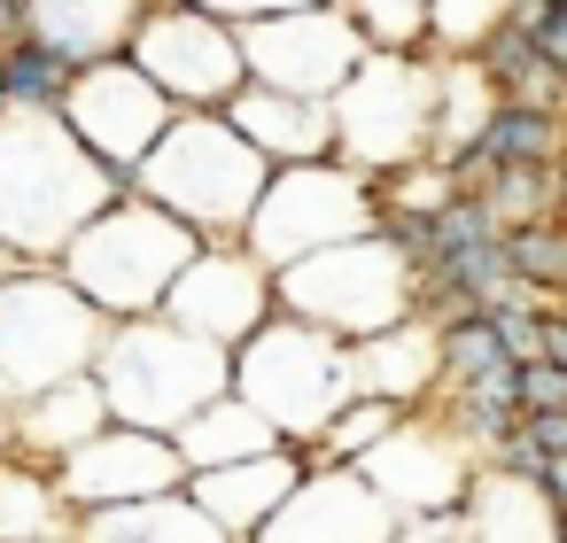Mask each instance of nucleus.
Wrapping results in <instances>:
<instances>
[{
	"label": "nucleus",
	"mask_w": 567,
	"mask_h": 543,
	"mask_svg": "<svg viewBox=\"0 0 567 543\" xmlns=\"http://www.w3.org/2000/svg\"><path fill=\"white\" fill-rule=\"evenodd\" d=\"M125 195L55 117H0V249L9 264H55L63 241Z\"/></svg>",
	"instance_id": "obj_1"
},
{
	"label": "nucleus",
	"mask_w": 567,
	"mask_h": 543,
	"mask_svg": "<svg viewBox=\"0 0 567 543\" xmlns=\"http://www.w3.org/2000/svg\"><path fill=\"white\" fill-rule=\"evenodd\" d=\"M265 171L272 164L218 109H179L156 133V148L133 164L125 187L141 202H156L164 218H179L195 241H234L241 218H249V202H257V187H265Z\"/></svg>",
	"instance_id": "obj_2"
},
{
	"label": "nucleus",
	"mask_w": 567,
	"mask_h": 543,
	"mask_svg": "<svg viewBox=\"0 0 567 543\" xmlns=\"http://www.w3.org/2000/svg\"><path fill=\"white\" fill-rule=\"evenodd\" d=\"M187 257H195V233L125 187V195H110V202L63 241L55 272H63V288H71L102 326H117V319H148V311L164 303V288L179 280Z\"/></svg>",
	"instance_id": "obj_3"
},
{
	"label": "nucleus",
	"mask_w": 567,
	"mask_h": 543,
	"mask_svg": "<svg viewBox=\"0 0 567 543\" xmlns=\"http://www.w3.org/2000/svg\"><path fill=\"white\" fill-rule=\"evenodd\" d=\"M272 311L334 334V342H365L396 319H420V272L404 257V241L389 226L358 233V241H334V249H311L296 264L272 272Z\"/></svg>",
	"instance_id": "obj_4"
},
{
	"label": "nucleus",
	"mask_w": 567,
	"mask_h": 543,
	"mask_svg": "<svg viewBox=\"0 0 567 543\" xmlns=\"http://www.w3.org/2000/svg\"><path fill=\"white\" fill-rule=\"evenodd\" d=\"M86 373H94V388H102V404H110L117 427L172 435L195 404H210L226 388V349H210L187 326H172L164 311H148V319L102 326Z\"/></svg>",
	"instance_id": "obj_5"
},
{
	"label": "nucleus",
	"mask_w": 567,
	"mask_h": 543,
	"mask_svg": "<svg viewBox=\"0 0 567 543\" xmlns=\"http://www.w3.org/2000/svg\"><path fill=\"white\" fill-rule=\"evenodd\" d=\"M226 388L288 442V450H311L319 427L350 404V365H342V342L272 311L257 334H241L226 349Z\"/></svg>",
	"instance_id": "obj_6"
},
{
	"label": "nucleus",
	"mask_w": 567,
	"mask_h": 543,
	"mask_svg": "<svg viewBox=\"0 0 567 543\" xmlns=\"http://www.w3.org/2000/svg\"><path fill=\"white\" fill-rule=\"evenodd\" d=\"M435 133V63L427 55H358V71L327 94V156L389 179L427 156Z\"/></svg>",
	"instance_id": "obj_7"
},
{
	"label": "nucleus",
	"mask_w": 567,
	"mask_h": 543,
	"mask_svg": "<svg viewBox=\"0 0 567 543\" xmlns=\"http://www.w3.org/2000/svg\"><path fill=\"white\" fill-rule=\"evenodd\" d=\"M373 226H381L373 179L350 171V164H334V156H311V164L265 171V187H257V202H249V218H241L234 241L265 272H280V264H296L311 249H334V241H358Z\"/></svg>",
	"instance_id": "obj_8"
},
{
	"label": "nucleus",
	"mask_w": 567,
	"mask_h": 543,
	"mask_svg": "<svg viewBox=\"0 0 567 543\" xmlns=\"http://www.w3.org/2000/svg\"><path fill=\"white\" fill-rule=\"evenodd\" d=\"M94 342H102V319L63 288L55 264L0 272V404H24L32 388L86 373Z\"/></svg>",
	"instance_id": "obj_9"
},
{
	"label": "nucleus",
	"mask_w": 567,
	"mask_h": 543,
	"mask_svg": "<svg viewBox=\"0 0 567 543\" xmlns=\"http://www.w3.org/2000/svg\"><path fill=\"white\" fill-rule=\"evenodd\" d=\"M125 63L172 102V109H226L249 71H241V32L195 0H141L125 32Z\"/></svg>",
	"instance_id": "obj_10"
},
{
	"label": "nucleus",
	"mask_w": 567,
	"mask_h": 543,
	"mask_svg": "<svg viewBox=\"0 0 567 543\" xmlns=\"http://www.w3.org/2000/svg\"><path fill=\"white\" fill-rule=\"evenodd\" d=\"M241 32V71L249 86H272V94H296V102H327L365 40L350 32V17L334 0H311V9H280V17H257V24H234Z\"/></svg>",
	"instance_id": "obj_11"
},
{
	"label": "nucleus",
	"mask_w": 567,
	"mask_h": 543,
	"mask_svg": "<svg viewBox=\"0 0 567 543\" xmlns=\"http://www.w3.org/2000/svg\"><path fill=\"white\" fill-rule=\"evenodd\" d=\"M179 109L125 63V55H110V63H86V71H71V94H63V109H55V125L125 187L133 179V164L156 148V133L172 125Z\"/></svg>",
	"instance_id": "obj_12"
},
{
	"label": "nucleus",
	"mask_w": 567,
	"mask_h": 543,
	"mask_svg": "<svg viewBox=\"0 0 567 543\" xmlns=\"http://www.w3.org/2000/svg\"><path fill=\"white\" fill-rule=\"evenodd\" d=\"M474 450L420 404V411H396V427L358 458V473H365V489L396 512V520H427V512H458L466 504V489H474Z\"/></svg>",
	"instance_id": "obj_13"
},
{
	"label": "nucleus",
	"mask_w": 567,
	"mask_h": 543,
	"mask_svg": "<svg viewBox=\"0 0 567 543\" xmlns=\"http://www.w3.org/2000/svg\"><path fill=\"white\" fill-rule=\"evenodd\" d=\"M172 326H187L210 349H234L241 334H257L272 319V272L241 249V241H195V257L179 264V280L156 303Z\"/></svg>",
	"instance_id": "obj_14"
},
{
	"label": "nucleus",
	"mask_w": 567,
	"mask_h": 543,
	"mask_svg": "<svg viewBox=\"0 0 567 543\" xmlns=\"http://www.w3.org/2000/svg\"><path fill=\"white\" fill-rule=\"evenodd\" d=\"M48 481H55V497H63L71 520H79V512H102V504L164 497V489L187 481V466H179L172 435H148V427H117V419H110L102 435H86L79 450H63V458L48 466Z\"/></svg>",
	"instance_id": "obj_15"
},
{
	"label": "nucleus",
	"mask_w": 567,
	"mask_h": 543,
	"mask_svg": "<svg viewBox=\"0 0 567 543\" xmlns=\"http://www.w3.org/2000/svg\"><path fill=\"white\" fill-rule=\"evenodd\" d=\"M389 535H396V512L365 489L358 466H311L303 458V481L280 497V512L249 543H389Z\"/></svg>",
	"instance_id": "obj_16"
},
{
	"label": "nucleus",
	"mask_w": 567,
	"mask_h": 543,
	"mask_svg": "<svg viewBox=\"0 0 567 543\" xmlns=\"http://www.w3.org/2000/svg\"><path fill=\"white\" fill-rule=\"evenodd\" d=\"M303 481V450H288V442H272V450H257V458H234V466H210V473H187L179 489L210 512V528L226 535V543H249L272 512H280V497Z\"/></svg>",
	"instance_id": "obj_17"
},
{
	"label": "nucleus",
	"mask_w": 567,
	"mask_h": 543,
	"mask_svg": "<svg viewBox=\"0 0 567 543\" xmlns=\"http://www.w3.org/2000/svg\"><path fill=\"white\" fill-rule=\"evenodd\" d=\"M342 365H350V396H373L389 411H420L435 396V326L396 319L365 342H342Z\"/></svg>",
	"instance_id": "obj_18"
},
{
	"label": "nucleus",
	"mask_w": 567,
	"mask_h": 543,
	"mask_svg": "<svg viewBox=\"0 0 567 543\" xmlns=\"http://www.w3.org/2000/svg\"><path fill=\"white\" fill-rule=\"evenodd\" d=\"M110 427V404L94 388V373H71V380H48L32 388L24 404H9V450L32 458V466H55L63 450H79L86 435Z\"/></svg>",
	"instance_id": "obj_19"
},
{
	"label": "nucleus",
	"mask_w": 567,
	"mask_h": 543,
	"mask_svg": "<svg viewBox=\"0 0 567 543\" xmlns=\"http://www.w3.org/2000/svg\"><path fill=\"white\" fill-rule=\"evenodd\" d=\"M133 17H141V0H24L17 40H32V48L63 55L71 71H86V63L125 55Z\"/></svg>",
	"instance_id": "obj_20"
},
{
	"label": "nucleus",
	"mask_w": 567,
	"mask_h": 543,
	"mask_svg": "<svg viewBox=\"0 0 567 543\" xmlns=\"http://www.w3.org/2000/svg\"><path fill=\"white\" fill-rule=\"evenodd\" d=\"M458 528H466V543H559V489L497 473V466H474Z\"/></svg>",
	"instance_id": "obj_21"
},
{
	"label": "nucleus",
	"mask_w": 567,
	"mask_h": 543,
	"mask_svg": "<svg viewBox=\"0 0 567 543\" xmlns=\"http://www.w3.org/2000/svg\"><path fill=\"white\" fill-rule=\"evenodd\" d=\"M218 117H226L272 171H280V164L327 156V102H296V94H272V86H241Z\"/></svg>",
	"instance_id": "obj_22"
},
{
	"label": "nucleus",
	"mask_w": 567,
	"mask_h": 543,
	"mask_svg": "<svg viewBox=\"0 0 567 543\" xmlns=\"http://www.w3.org/2000/svg\"><path fill=\"white\" fill-rule=\"evenodd\" d=\"M71 543H226V535L210 528V512L187 489H164V497H133V504L79 512L71 520Z\"/></svg>",
	"instance_id": "obj_23"
},
{
	"label": "nucleus",
	"mask_w": 567,
	"mask_h": 543,
	"mask_svg": "<svg viewBox=\"0 0 567 543\" xmlns=\"http://www.w3.org/2000/svg\"><path fill=\"white\" fill-rule=\"evenodd\" d=\"M551 148H559V109H551V102H513V94H497L489 117H482V133L466 140V156H458L451 171H458V179H474V171H520V164H551Z\"/></svg>",
	"instance_id": "obj_24"
},
{
	"label": "nucleus",
	"mask_w": 567,
	"mask_h": 543,
	"mask_svg": "<svg viewBox=\"0 0 567 543\" xmlns=\"http://www.w3.org/2000/svg\"><path fill=\"white\" fill-rule=\"evenodd\" d=\"M280 435L234 396V388H218L210 404H195L179 427H172V450H179V466L187 473H210V466H234V458H257V450H272Z\"/></svg>",
	"instance_id": "obj_25"
},
{
	"label": "nucleus",
	"mask_w": 567,
	"mask_h": 543,
	"mask_svg": "<svg viewBox=\"0 0 567 543\" xmlns=\"http://www.w3.org/2000/svg\"><path fill=\"white\" fill-rule=\"evenodd\" d=\"M435 63V133H427V164H458L466 156V140L482 133V117H489V102H497V86L482 79V63L474 55H427Z\"/></svg>",
	"instance_id": "obj_26"
},
{
	"label": "nucleus",
	"mask_w": 567,
	"mask_h": 543,
	"mask_svg": "<svg viewBox=\"0 0 567 543\" xmlns=\"http://www.w3.org/2000/svg\"><path fill=\"white\" fill-rule=\"evenodd\" d=\"M0 543H71V504L55 497L48 466L0 450Z\"/></svg>",
	"instance_id": "obj_27"
},
{
	"label": "nucleus",
	"mask_w": 567,
	"mask_h": 543,
	"mask_svg": "<svg viewBox=\"0 0 567 543\" xmlns=\"http://www.w3.org/2000/svg\"><path fill=\"white\" fill-rule=\"evenodd\" d=\"M71 94V63L32 48V40H0V117H55Z\"/></svg>",
	"instance_id": "obj_28"
},
{
	"label": "nucleus",
	"mask_w": 567,
	"mask_h": 543,
	"mask_svg": "<svg viewBox=\"0 0 567 543\" xmlns=\"http://www.w3.org/2000/svg\"><path fill=\"white\" fill-rule=\"evenodd\" d=\"M520 17V0H427V48L420 55H474Z\"/></svg>",
	"instance_id": "obj_29"
},
{
	"label": "nucleus",
	"mask_w": 567,
	"mask_h": 543,
	"mask_svg": "<svg viewBox=\"0 0 567 543\" xmlns=\"http://www.w3.org/2000/svg\"><path fill=\"white\" fill-rule=\"evenodd\" d=\"M365 55H420L427 48V0H334Z\"/></svg>",
	"instance_id": "obj_30"
},
{
	"label": "nucleus",
	"mask_w": 567,
	"mask_h": 543,
	"mask_svg": "<svg viewBox=\"0 0 567 543\" xmlns=\"http://www.w3.org/2000/svg\"><path fill=\"white\" fill-rule=\"evenodd\" d=\"M497 249H505V280H513V288H559V280H567V233H559L551 218L505 226Z\"/></svg>",
	"instance_id": "obj_31"
},
{
	"label": "nucleus",
	"mask_w": 567,
	"mask_h": 543,
	"mask_svg": "<svg viewBox=\"0 0 567 543\" xmlns=\"http://www.w3.org/2000/svg\"><path fill=\"white\" fill-rule=\"evenodd\" d=\"M389 427H396V411H389V404H373V396H350V404H342V411L319 427V442H311L303 458H311V466H358V458H365V450H373Z\"/></svg>",
	"instance_id": "obj_32"
},
{
	"label": "nucleus",
	"mask_w": 567,
	"mask_h": 543,
	"mask_svg": "<svg viewBox=\"0 0 567 543\" xmlns=\"http://www.w3.org/2000/svg\"><path fill=\"white\" fill-rule=\"evenodd\" d=\"M389 543H466V528H458V512H427V520H396Z\"/></svg>",
	"instance_id": "obj_33"
},
{
	"label": "nucleus",
	"mask_w": 567,
	"mask_h": 543,
	"mask_svg": "<svg viewBox=\"0 0 567 543\" xmlns=\"http://www.w3.org/2000/svg\"><path fill=\"white\" fill-rule=\"evenodd\" d=\"M195 9H210L226 24H257V17H280V9H311V0H195Z\"/></svg>",
	"instance_id": "obj_34"
},
{
	"label": "nucleus",
	"mask_w": 567,
	"mask_h": 543,
	"mask_svg": "<svg viewBox=\"0 0 567 543\" xmlns=\"http://www.w3.org/2000/svg\"><path fill=\"white\" fill-rule=\"evenodd\" d=\"M0 272H9V249H0Z\"/></svg>",
	"instance_id": "obj_35"
}]
</instances>
